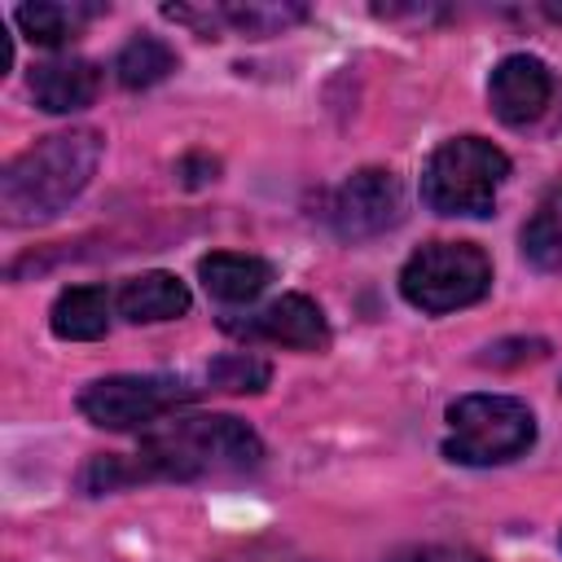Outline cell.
I'll list each match as a JSON object with an SVG mask.
<instances>
[{
  "label": "cell",
  "instance_id": "6da1fadb",
  "mask_svg": "<svg viewBox=\"0 0 562 562\" xmlns=\"http://www.w3.org/2000/svg\"><path fill=\"white\" fill-rule=\"evenodd\" d=\"M101 132L70 127L22 149L0 176V206L13 224H40L61 215L92 180L101 162Z\"/></svg>",
  "mask_w": 562,
  "mask_h": 562
},
{
  "label": "cell",
  "instance_id": "7a4b0ae2",
  "mask_svg": "<svg viewBox=\"0 0 562 562\" xmlns=\"http://www.w3.org/2000/svg\"><path fill=\"white\" fill-rule=\"evenodd\" d=\"M145 479H220V474H250L263 461L259 435L224 413L198 417H167L145 430L136 452Z\"/></svg>",
  "mask_w": 562,
  "mask_h": 562
},
{
  "label": "cell",
  "instance_id": "3957f363",
  "mask_svg": "<svg viewBox=\"0 0 562 562\" xmlns=\"http://www.w3.org/2000/svg\"><path fill=\"white\" fill-rule=\"evenodd\" d=\"M505 176V149L483 136H452L430 154L422 171V198L439 215H492Z\"/></svg>",
  "mask_w": 562,
  "mask_h": 562
},
{
  "label": "cell",
  "instance_id": "277c9868",
  "mask_svg": "<svg viewBox=\"0 0 562 562\" xmlns=\"http://www.w3.org/2000/svg\"><path fill=\"white\" fill-rule=\"evenodd\" d=\"M536 443V417L514 395H461L448 404L443 457L457 465H501Z\"/></svg>",
  "mask_w": 562,
  "mask_h": 562
},
{
  "label": "cell",
  "instance_id": "5b68a950",
  "mask_svg": "<svg viewBox=\"0 0 562 562\" xmlns=\"http://www.w3.org/2000/svg\"><path fill=\"white\" fill-rule=\"evenodd\" d=\"M487 290H492V259L474 241H426L400 268V294L430 316L470 307Z\"/></svg>",
  "mask_w": 562,
  "mask_h": 562
},
{
  "label": "cell",
  "instance_id": "8992f818",
  "mask_svg": "<svg viewBox=\"0 0 562 562\" xmlns=\"http://www.w3.org/2000/svg\"><path fill=\"white\" fill-rule=\"evenodd\" d=\"M193 391L198 386L171 373H119L88 382L79 391V413L101 430H149L193 400Z\"/></svg>",
  "mask_w": 562,
  "mask_h": 562
},
{
  "label": "cell",
  "instance_id": "52a82bcc",
  "mask_svg": "<svg viewBox=\"0 0 562 562\" xmlns=\"http://www.w3.org/2000/svg\"><path fill=\"white\" fill-rule=\"evenodd\" d=\"M404 215V189L386 167H360L347 176L329 202V224L342 241H364L395 228Z\"/></svg>",
  "mask_w": 562,
  "mask_h": 562
},
{
  "label": "cell",
  "instance_id": "ba28073f",
  "mask_svg": "<svg viewBox=\"0 0 562 562\" xmlns=\"http://www.w3.org/2000/svg\"><path fill=\"white\" fill-rule=\"evenodd\" d=\"M549 97H553V75H549V66H544L540 57H531V53L505 57V61L492 70V79H487L492 114H496L501 123H509V127L536 123V119L544 114Z\"/></svg>",
  "mask_w": 562,
  "mask_h": 562
},
{
  "label": "cell",
  "instance_id": "9c48e42d",
  "mask_svg": "<svg viewBox=\"0 0 562 562\" xmlns=\"http://www.w3.org/2000/svg\"><path fill=\"white\" fill-rule=\"evenodd\" d=\"M241 334L268 338V342L294 347V351H325L329 347V321H325V312L307 294H281V299H272L263 312H255L241 325Z\"/></svg>",
  "mask_w": 562,
  "mask_h": 562
},
{
  "label": "cell",
  "instance_id": "30bf717a",
  "mask_svg": "<svg viewBox=\"0 0 562 562\" xmlns=\"http://www.w3.org/2000/svg\"><path fill=\"white\" fill-rule=\"evenodd\" d=\"M101 92V70L88 57H53L31 70V97L48 114H75L88 110Z\"/></svg>",
  "mask_w": 562,
  "mask_h": 562
},
{
  "label": "cell",
  "instance_id": "8fae6325",
  "mask_svg": "<svg viewBox=\"0 0 562 562\" xmlns=\"http://www.w3.org/2000/svg\"><path fill=\"white\" fill-rule=\"evenodd\" d=\"M198 277L211 299L220 303H250L268 290L272 263L259 255H237V250H211L198 259Z\"/></svg>",
  "mask_w": 562,
  "mask_h": 562
},
{
  "label": "cell",
  "instance_id": "7c38bea8",
  "mask_svg": "<svg viewBox=\"0 0 562 562\" xmlns=\"http://www.w3.org/2000/svg\"><path fill=\"white\" fill-rule=\"evenodd\" d=\"M119 316L132 325H154V321H176L189 312V285L176 272H140L123 281L119 290Z\"/></svg>",
  "mask_w": 562,
  "mask_h": 562
},
{
  "label": "cell",
  "instance_id": "4fadbf2b",
  "mask_svg": "<svg viewBox=\"0 0 562 562\" xmlns=\"http://www.w3.org/2000/svg\"><path fill=\"white\" fill-rule=\"evenodd\" d=\"M48 325L66 342L105 338V329H110V294H105V285H70V290H61L53 312H48Z\"/></svg>",
  "mask_w": 562,
  "mask_h": 562
},
{
  "label": "cell",
  "instance_id": "5bb4252c",
  "mask_svg": "<svg viewBox=\"0 0 562 562\" xmlns=\"http://www.w3.org/2000/svg\"><path fill=\"white\" fill-rule=\"evenodd\" d=\"M101 13V4H79V0H35L18 9V26L31 44L40 48H61L70 40H79V31Z\"/></svg>",
  "mask_w": 562,
  "mask_h": 562
},
{
  "label": "cell",
  "instance_id": "9a60e30c",
  "mask_svg": "<svg viewBox=\"0 0 562 562\" xmlns=\"http://www.w3.org/2000/svg\"><path fill=\"white\" fill-rule=\"evenodd\" d=\"M522 259L540 272H562V184H553L522 224Z\"/></svg>",
  "mask_w": 562,
  "mask_h": 562
},
{
  "label": "cell",
  "instance_id": "2e32d148",
  "mask_svg": "<svg viewBox=\"0 0 562 562\" xmlns=\"http://www.w3.org/2000/svg\"><path fill=\"white\" fill-rule=\"evenodd\" d=\"M176 48L167 44V40H158V35H132L123 48H119V57H114V75H119V83L123 88H154V83H162L171 70H176Z\"/></svg>",
  "mask_w": 562,
  "mask_h": 562
},
{
  "label": "cell",
  "instance_id": "e0dca14e",
  "mask_svg": "<svg viewBox=\"0 0 562 562\" xmlns=\"http://www.w3.org/2000/svg\"><path fill=\"white\" fill-rule=\"evenodd\" d=\"M215 22H228V26H237L241 35H277V31H285L290 22H303L307 18V9L303 4H228V9H215L211 13Z\"/></svg>",
  "mask_w": 562,
  "mask_h": 562
},
{
  "label": "cell",
  "instance_id": "ac0fdd59",
  "mask_svg": "<svg viewBox=\"0 0 562 562\" xmlns=\"http://www.w3.org/2000/svg\"><path fill=\"white\" fill-rule=\"evenodd\" d=\"M268 378H272V364L259 360V356H250V351H228V356H220V360L206 364L211 391H233V395H241V391H263Z\"/></svg>",
  "mask_w": 562,
  "mask_h": 562
},
{
  "label": "cell",
  "instance_id": "d6986e66",
  "mask_svg": "<svg viewBox=\"0 0 562 562\" xmlns=\"http://www.w3.org/2000/svg\"><path fill=\"white\" fill-rule=\"evenodd\" d=\"M136 479H145V470H140V461H123V457H92L88 465H83V474H79V487L83 492H114V487H123V483H136Z\"/></svg>",
  "mask_w": 562,
  "mask_h": 562
},
{
  "label": "cell",
  "instance_id": "ffe728a7",
  "mask_svg": "<svg viewBox=\"0 0 562 562\" xmlns=\"http://www.w3.org/2000/svg\"><path fill=\"white\" fill-rule=\"evenodd\" d=\"M549 351V342L544 338H501V342H492L483 356H479V364H492V369H509V364H527V360H540Z\"/></svg>",
  "mask_w": 562,
  "mask_h": 562
},
{
  "label": "cell",
  "instance_id": "44dd1931",
  "mask_svg": "<svg viewBox=\"0 0 562 562\" xmlns=\"http://www.w3.org/2000/svg\"><path fill=\"white\" fill-rule=\"evenodd\" d=\"M176 176H180L184 189H202V184H211V180L220 176V162H215L211 154H184V158L176 162Z\"/></svg>",
  "mask_w": 562,
  "mask_h": 562
},
{
  "label": "cell",
  "instance_id": "7402d4cb",
  "mask_svg": "<svg viewBox=\"0 0 562 562\" xmlns=\"http://www.w3.org/2000/svg\"><path fill=\"white\" fill-rule=\"evenodd\" d=\"M395 562H487V558H483V553H474V549H452V544H426V549L400 553Z\"/></svg>",
  "mask_w": 562,
  "mask_h": 562
},
{
  "label": "cell",
  "instance_id": "603a6c76",
  "mask_svg": "<svg viewBox=\"0 0 562 562\" xmlns=\"http://www.w3.org/2000/svg\"><path fill=\"white\" fill-rule=\"evenodd\" d=\"M9 66H13V40H9V31L0 22V75H9Z\"/></svg>",
  "mask_w": 562,
  "mask_h": 562
}]
</instances>
